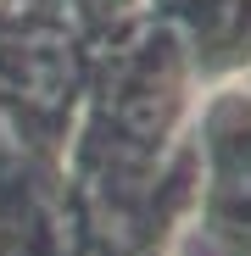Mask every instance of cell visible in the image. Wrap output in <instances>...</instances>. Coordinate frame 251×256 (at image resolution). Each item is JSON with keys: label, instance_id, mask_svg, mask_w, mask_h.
I'll list each match as a JSON object with an SVG mask.
<instances>
[{"label": "cell", "instance_id": "cell-1", "mask_svg": "<svg viewBox=\"0 0 251 256\" xmlns=\"http://www.w3.org/2000/svg\"><path fill=\"white\" fill-rule=\"evenodd\" d=\"M201 90L184 45L151 12L123 17L95 39L62 145V184L78 228L129 234L156 223L173 200H195L190 128Z\"/></svg>", "mask_w": 251, "mask_h": 256}, {"label": "cell", "instance_id": "cell-2", "mask_svg": "<svg viewBox=\"0 0 251 256\" xmlns=\"http://www.w3.org/2000/svg\"><path fill=\"white\" fill-rule=\"evenodd\" d=\"M95 39L67 0H0V122L62 167Z\"/></svg>", "mask_w": 251, "mask_h": 256}]
</instances>
